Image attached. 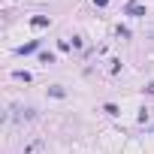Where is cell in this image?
Instances as JSON below:
<instances>
[{"mask_svg": "<svg viewBox=\"0 0 154 154\" xmlns=\"http://www.w3.org/2000/svg\"><path fill=\"white\" fill-rule=\"evenodd\" d=\"M127 12H133V15H142V6H136V3H127Z\"/></svg>", "mask_w": 154, "mask_h": 154, "instance_id": "1", "label": "cell"}]
</instances>
